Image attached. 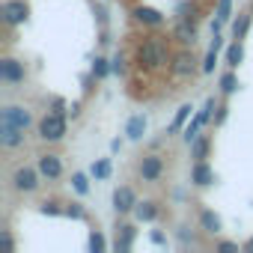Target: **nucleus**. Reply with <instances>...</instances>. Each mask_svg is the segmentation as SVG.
Wrapping results in <instances>:
<instances>
[{
	"label": "nucleus",
	"instance_id": "26",
	"mask_svg": "<svg viewBox=\"0 0 253 253\" xmlns=\"http://www.w3.org/2000/svg\"><path fill=\"white\" fill-rule=\"evenodd\" d=\"M229 12H232V0H217V21H229Z\"/></svg>",
	"mask_w": 253,
	"mask_h": 253
},
{
	"label": "nucleus",
	"instance_id": "29",
	"mask_svg": "<svg viewBox=\"0 0 253 253\" xmlns=\"http://www.w3.org/2000/svg\"><path fill=\"white\" fill-rule=\"evenodd\" d=\"M66 214L75 217V220H84V217H86V211L81 209V203H69V206H66Z\"/></svg>",
	"mask_w": 253,
	"mask_h": 253
},
{
	"label": "nucleus",
	"instance_id": "5",
	"mask_svg": "<svg viewBox=\"0 0 253 253\" xmlns=\"http://www.w3.org/2000/svg\"><path fill=\"white\" fill-rule=\"evenodd\" d=\"M0 81H3L6 86H21L27 81L24 63L15 60V57H3V60H0Z\"/></svg>",
	"mask_w": 253,
	"mask_h": 253
},
{
	"label": "nucleus",
	"instance_id": "10",
	"mask_svg": "<svg viewBox=\"0 0 253 253\" xmlns=\"http://www.w3.org/2000/svg\"><path fill=\"white\" fill-rule=\"evenodd\" d=\"M24 128H18V125H9V122H0V146H3L6 152L24 146Z\"/></svg>",
	"mask_w": 253,
	"mask_h": 253
},
{
	"label": "nucleus",
	"instance_id": "16",
	"mask_svg": "<svg viewBox=\"0 0 253 253\" xmlns=\"http://www.w3.org/2000/svg\"><path fill=\"white\" fill-rule=\"evenodd\" d=\"M134 217H137L140 223H149V220H155V217H158V203H152V200H146V203H137V206H134Z\"/></svg>",
	"mask_w": 253,
	"mask_h": 253
},
{
	"label": "nucleus",
	"instance_id": "11",
	"mask_svg": "<svg viewBox=\"0 0 253 253\" xmlns=\"http://www.w3.org/2000/svg\"><path fill=\"white\" fill-rule=\"evenodd\" d=\"M134 206H137V194H134V188H128V185H119V188L113 191V209H116L119 214H128V211H134Z\"/></svg>",
	"mask_w": 253,
	"mask_h": 253
},
{
	"label": "nucleus",
	"instance_id": "4",
	"mask_svg": "<svg viewBox=\"0 0 253 253\" xmlns=\"http://www.w3.org/2000/svg\"><path fill=\"white\" fill-rule=\"evenodd\" d=\"M39 167H18L15 173H12V191L15 194H36L39 191Z\"/></svg>",
	"mask_w": 253,
	"mask_h": 253
},
{
	"label": "nucleus",
	"instance_id": "2",
	"mask_svg": "<svg viewBox=\"0 0 253 253\" xmlns=\"http://www.w3.org/2000/svg\"><path fill=\"white\" fill-rule=\"evenodd\" d=\"M66 131H69V122H66V113L63 110H51V113H45L36 122V134L45 143H60L66 137Z\"/></svg>",
	"mask_w": 253,
	"mask_h": 253
},
{
	"label": "nucleus",
	"instance_id": "3",
	"mask_svg": "<svg viewBox=\"0 0 253 253\" xmlns=\"http://www.w3.org/2000/svg\"><path fill=\"white\" fill-rule=\"evenodd\" d=\"M167 72H170V78H176V81L194 78V72H197V57H194L191 45H182L179 51H173V57H170V66H167Z\"/></svg>",
	"mask_w": 253,
	"mask_h": 253
},
{
	"label": "nucleus",
	"instance_id": "33",
	"mask_svg": "<svg viewBox=\"0 0 253 253\" xmlns=\"http://www.w3.org/2000/svg\"><path fill=\"white\" fill-rule=\"evenodd\" d=\"M217 250H226V253H235V250H238V244H235V241H220V244H217Z\"/></svg>",
	"mask_w": 253,
	"mask_h": 253
},
{
	"label": "nucleus",
	"instance_id": "17",
	"mask_svg": "<svg viewBox=\"0 0 253 253\" xmlns=\"http://www.w3.org/2000/svg\"><path fill=\"white\" fill-rule=\"evenodd\" d=\"M200 229L209 232V235H217V232H220V217H217L214 211L203 209V211H200Z\"/></svg>",
	"mask_w": 253,
	"mask_h": 253
},
{
	"label": "nucleus",
	"instance_id": "21",
	"mask_svg": "<svg viewBox=\"0 0 253 253\" xmlns=\"http://www.w3.org/2000/svg\"><path fill=\"white\" fill-rule=\"evenodd\" d=\"M247 30H250V12H241V15H238V21L232 24V36H235V39H244V36H247Z\"/></svg>",
	"mask_w": 253,
	"mask_h": 253
},
{
	"label": "nucleus",
	"instance_id": "30",
	"mask_svg": "<svg viewBox=\"0 0 253 253\" xmlns=\"http://www.w3.org/2000/svg\"><path fill=\"white\" fill-rule=\"evenodd\" d=\"M89 250H92V253L104 250V238H101V232H92V235H89Z\"/></svg>",
	"mask_w": 253,
	"mask_h": 253
},
{
	"label": "nucleus",
	"instance_id": "23",
	"mask_svg": "<svg viewBox=\"0 0 253 253\" xmlns=\"http://www.w3.org/2000/svg\"><path fill=\"white\" fill-rule=\"evenodd\" d=\"M235 89H238V81H235V75H232V72H226V75L220 78V92H223V95H229V92H235Z\"/></svg>",
	"mask_w": 253,
	"mask_h": 253
},
{
	"label": "nucleus",
	"instance_id": "7",
	"mask_svg": "<svg viewBox=\"0 0 253 253\" xmlns=\"http://www.w3.org/2000/svg\"><path fill=\"white\" fill-rule=\"evenodd\" d=\"M0 122H9V125H18V128H30L33 125V113L24 107V104H6L0 110Z\"/></svg>",
	"mask_w": 253,
	"mask_h": 253
},
{
	"label": "nucleus",
	"instance_id": "15",
	"mask_svg": "<svg viewBox=\"0 0 253 253\" xmlns=\"http://www.w3.org/2000/svg\"><path fill=\"white\" fill-rule=\"evenodd\" d=\"M188 146H191V158H194V161H206V158H209V149H211V140H209L206 134H200V137L191 140Z\"/></svg>",
	"mask_w": 253,
	"mask_h": 253
},
{
	"label": "nucleus",
	"instance_id": "32",
	"mask_svg": "<svg viewBox=\"0 0 253 253\" xmlns=\"http://www.w3.org/2000/svg\"><path fill=\"white\" fill-rule=\"evenodd\" d=\"M110 69H113V72H116V75H125V72H128V66H125V57H116V60H113V66H110Z\"/></svg>",
	"mask_w": 253,
	"mask_h": 253
},
{
	"label": "nucleus",
	"instance_id": "20",
	"mask_svg": "<svg viewBox=\"0 0 253 253\" xmlns=\"http://www.w3.org/2000/svg\"><path fill=\"white\" fill-rule=\"evenodd\" d=\"M241 57H244V48H241V39H235V42L229 45V51H226V66L235 69V66L241 63Z\"/></svg>",
	"mask_w": 253,
	"mask_h": 253
},
{
	"label": "nucleus",
	"instance_id": "13",
	"mask_svg": "<svg viewBox=\"0 0 253 253\" xmlns=\"http://www.w3.org/2000/svg\"><path fill=\"white\" fill-rule=\"evenodd\" d=\"M134 21L143 27H158V24H164V15L152 6H134Z\"/></svg>",
	"mask_w": 253,
	"mask_h": 253
},
{
	"label": "nucleus",
	"instance_id": "31",
	"mask_svg": "<svg viewBox=\"0 0 253 253\" xmlns=\"http://www.w3.org/2000/svg\"><path fill=\"white\" fill-rule=\"evenodd\" d=\"M0 244H3V250H15V241H12V235H9V229H0Z\"/></svg>",
	"mask_w": 253,
	"mask_h": 253
},
{
	"label": "nucleus",
	"instance_id": "1",
	"mask_svg": "<svg viewBox=\"0 0 253 253\" xmlns=\"http://www.w3.org/2000/svg\"><path fill=\"white\" fill-rule=\"evenodd\" d=\"M170 42L164 36H146L134 45V66L140 72H161L170 66Z\"/></svg>",
	"mask_w": 253,
	"mask_h": 253
},
{
	"label": "nucleus",
	"instance_id": "27",
	"mask_svg": "<svg viewBox=\"0 0 253 253\" xmlns=\"http://www.w3.org/2000/svg\"><path fill=\"white\" fill-rule=\"evenodd\" d=\"M39 211H42V214H66V209H60V203H57V200H51V203L45 200V203L39 206Z\"/></svg>",
	"mask_w": 253,
	"mask_h": 253
},
{
	"label": "nucleus",
	"instance_id": "8",
	"mask_svg": "<svg viewBox=\"0 0 253 253\" xmlns=\"http://www.w3.org/2000/svg\"><path fill=\"white\" fill-rule=\"evenodd\" d=\"M137 173H140V179L143 182H158L161 176H164V158L161 155H143L140 158V164H137Z\"/></svg>",
	"mask_w": 253,
	"mask_h": 253
},
{
	"label": "nucleus",
	"instance_id": "18",
	"mask_svg": "<svg viewBox=\"0 0 253 253\" xmlns=\"http://www.w3.org/2000/svg\"><path fill=\"white\" fill-rule=\"evenodd\" d=\"M143 131H146V116H143V113L131 116V119H128V125H125V134H128V140H140V137H143Z\"/></svg>",
	"mask_w": 253,
	"mask_h": 253
},
{
	"label": "nucleus",
	"instance_id": "6",
	"mask_svg": "<svg viewBox=\"0 0 253 253\" xmlns=\"http://www.w3.org/2000/svg\"><path fill=\"white\" fill-rule=\"evenodd\" d=\"M27 15H30V6L24 3V0H6V3L0 6V18H3L6 27H18V24H24Z\"/></svg>",
	"mask_w": 253,
	"mask_h": 253
},
{
	"label": "nucleus",
	"instance_id": "36",
	"mask_svg": "<svg viewBox=\"0 0 253 253\" xmlns=\"http://www.w3.org/2000/svg\"><path fill=\"white\" fill-rule=\"evenodd\" d=\"M244 250H247V253H253V238H250V241L244 244Z\"/></svg>",
	"mask_w": 253,
	"mask_h": 253
},
{
	"label": "nucleus",
	"instance_id": "35",
	"mask_svg": "<svg viewBox=\"0 0 253 253\" xmlns=\"http://www.w3.org/2000/svg\"><path fill=\"white\" fill-rule=\"evenodd\" d=\"M152 241H155V244H167V238H164L161 232H152Z\"/></svg>",
	"mask_w": 253,
	"mask_h": 253
},
{
	"label": "nucleus",
	"instance_id": "22",
	"mask_svg": "<svg viewBox=\"0 0 253 253\" xmlns=\"http://www.w3.org/2000/svg\"><path fill=\"white\" fill-rule=\"evenodd\" d=\"M191 110H194L191 104H182V107L176 110V119H173V125H170V131H179V128H182V122L191 116Z\"/></svg>",
	"mask_w": 253,
	"mask_h": 253
},
{
	"label": "nucleus",
	"instance_id": "28",
	"mask_svg": "<svg viewBox=\"0 0 253 253\" xmlns=\"http://www.w3.org/2000/svg\"><path fill=\"white\" fill-rule=\"evenodd\" d=\"M72 185H75V191H78V194H86V191H89V182H86V176H84V173H75V176H72Z\"/></svg>",
	"mask_w": 253,
	"mask_h": 253
},
{
	"label": "nucleus",
	"instance_id": "12",
	"mask_svg": "<svg viewBox=\"0 0 253 253\" xmlns=\"http://www.w3.org/2000/svg\"><path fill=\"white\" fill-rule=\"evenodd\" d=\"M173 39H176L179 45H191V48H194V42H197V24H194L191 15H185L182 21H176V27H173Z\"/></svg>",
	"mask_w": 253,
	"mask_h": 253
},
{
	"label": "nucleus",
	"instance_id": "19",
	"mask_svg": "<svg viewBox=\"0 0 253 253\" xmlns=\"http://www.w3.org/2000/svg\"><path fill=\"white\" fill-rule=\"evenodd\" d=\"M131 241H134V226H128V223H122V226H116V250L122 253V250H128L131 247Z\"/></svg>",
	"mask_w": 253,
	"mask_h": 253
},
{
	"label": "nucleus",
	"instance_id": "24",
	"mask_svg": "<svg viewBox=\"0 0 253 253\" xmlns=\"http://www.w3.org/2000/svg\"><path fill=\"white\" fill-rule=\"evenodd\" d=\"M107 72H110V69H107V60H104V57H95V63H92V78L101 81V78H107Z\"/></svg>",
	"mask_w": 253,
	"mask_h": 253
},
{
	"label": "nucleus",
	"instance_id": "25",
	"mask_svg": "<svg viewBox=\"0 0 253 253\" xmlns=\"http://www.w3.org/2000/svg\"><path fill=\"white\" fill-rule=\"evenodd\" d=\"M92 176H95V179H107V176H110V161H107V158L95 161V164H92Z\"/></svg>",
	"mask_w": 253,
	"mask_h": 253
},
{
	"label": "nucleus",
	"instance_id": "14",
	"mask_svg": "<svg viewBox=\"0 0 253 253\" xmlns=\"http://www.w3.org/2000/svg\"><path fill=\"white\" fill-rule=\"evenodd\" d=\"M191 182L197 188H209L214 182V170L206 164V161H194V170H191Z\"/></svg>",
	"mask_w": 253,
	"mask_h": 253
},
{
	"label": "nucleus",
	"instance_id": "9",
	"mask_svg": "<svg viewBox=\"0 0 253 253\" xmlns=\"http://www.w3.org/2000/svg\"><path fill=\"white\" fill-rule=\"evenodd\" d=\"M36 167H39L42 179H48V182H57V179L63 176V158H60V155H54V152H45V155H39Z\"/></svg>",
	"mask_w": 253,
	"mask_h": 253
},
{
	"label": "nucleus",
	"instance_id": "34",
	"mask_svg": "<svg viewBox=\"0 0 253 253\" xmlns=\"http://www.w3.org/2000/svg\"><path fill=\"white\" fill-rule=\"evenodd\" d=\"M226 110H229V107H217V116H214V125H223V119H226Z\"/></svg>",
	"mask_w": 253,
	"mask_h": 253
}]
</instances>
